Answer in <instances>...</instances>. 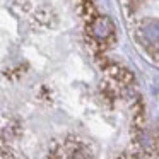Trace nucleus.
Wrapping results in <instances>:
<instances>
[{"label": "nucleus", "instance_id": "obj_1", "mask_svg": "<svg viewBox=\"0 0 159 159\" xmlns=\"http://www.w3.org/2000/svg\"><path fill=\"white\" fill-rule=\"evenodd\" d=\"M113 38L94 0H0V159H159Z\"/></svg>", "mask_w": 159, "mask_h": 159}]
</instances>
